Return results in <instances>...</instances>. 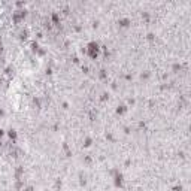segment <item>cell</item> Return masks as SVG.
Masks as SVG:
<instances>
[{
  "instance_id": "277c9868",
  "label": "cell",
  "mask_w": 191,
  "mask_h": 191,
  "mask_svg": "<svg viewBox=\"0 0 191 191\" xmlns=\"http://www.w3.org/2000/svg\"><path fill=\"white\" fill-rule=\"evenodd\" d=\"M120 24L122 25V27H128V25H130V19H121Z\"/></svg>"
},
{
  "instance_id": "7a4b0ae2",
  "label": "cell",
  "mask_w": 191,
  "mask_h": 191,
  "mask_svg": "<svg viewBox=\"0 0 191 191\" xmlns=\"http://www.w3.org/2000/svg\"><path fill=\"white\" fill-rule=\"evenodd\" d=\"M115 187H121L122 185V175L121 173H118V172H115Z\"/></svg>"
},
{
  "instance_id": "9c48e42d",
  "label": "cell",
  "mask_w": 191,
  "mask_h": 191,
  "mask_svg": "<svg viewBox=\"0 0 191 191\" xmlns=\"http://www.w3.org/2000/svg\"><path fill=\"white\" fill-rule=\"evenodd\" d=\"M2 51H3V47H2V43H0V54H2Z\"/></svg>"
},
{
  "instance_id": "8992f818",
  "label": "cell",
  "mask_w": 191,
  "mask_h": 191,
  "mask_svg": "<svg viewBox=\"0 0 191 191\" xmlns=\"http://www.w3.org/2000/svg\"><path fill=\"white\" fill-rule=\"evenodd\" d=\"M37 49H39L37 42H33V43H31V51H33V52H37Z\"/></svg>"
},
{
  "instance_id": "52a82bcc",
  "label": "cell",
  "mask_w": 191,
  "mask_h": 191,
  "mask_svg": "<svg viewBox=\"0 0 191 191\" xmlns=\"http://www.w3.org/2000/svg\"><path fill=\"white\" fill-rule=\"evenodd\" d=\"M126 110H127V108H126V106H120V108L116 109V114H124Z\"/></svg>"
},
{
  "instance_id": "5b68a950",
  "label": "cell",
  "mask_w": 191,
  "mask_h": 191,
  "mask_svg": "<svg viewBox=\"0 0 191 191\" xmlns=\"http://www.w3.org/2000/svg\"><path fill=\"white\" fill-rule=\"evenodd\" d=\"M19 39H21V41H25V39H27V31H21L19 33Z\"/></svg>"
},
{
  "instance_id": "3957f363",
  "label": "cell",
  "mask_w": 191,
  "mask_h": 191,
  "mask_svg": "<svg viewBox=\"0 0 191 191\" xmlns=\"http://www.w3.org/2000/svg\"><path fill=\"white\" fill-rule=\"evenodd\" d=\"M8 136L11 137L12 140H15V139H17V131H15V130H9V131H8Z\"/></svg>"
},
{
  "instance_id": "6da1fadb",
  "label": "cell",
  "mask_w": 191,
  "mask_h": 191,
  "mask_svg": "<svg viewBox=\"0 0 191 191\" xmlns=\"http://www.w3.org/2000/svg\"><path fill=\"white\" fill-rule=\"evenodd\" d=\"M87 54L90 58H93V60H96V58L98 57V54H100V48H98V43L96 42H90L87 45Z\"/></svg>"
},
{
  "instance_id": "ba28073f",
  "label": "cell",
  "mask_w": 191,
  "mask_h": 191,
  "mask_svg": "<svg viewBox=\"0 0 191 191\" xmlns=\"http://www.w3.org/2000/svg\"><path fill=\"white\" fill-rule=\"evenodd\" d=\"M25 191H35V190H33V187H27V188H25Z\"/></svg>"
}]
</instances>
